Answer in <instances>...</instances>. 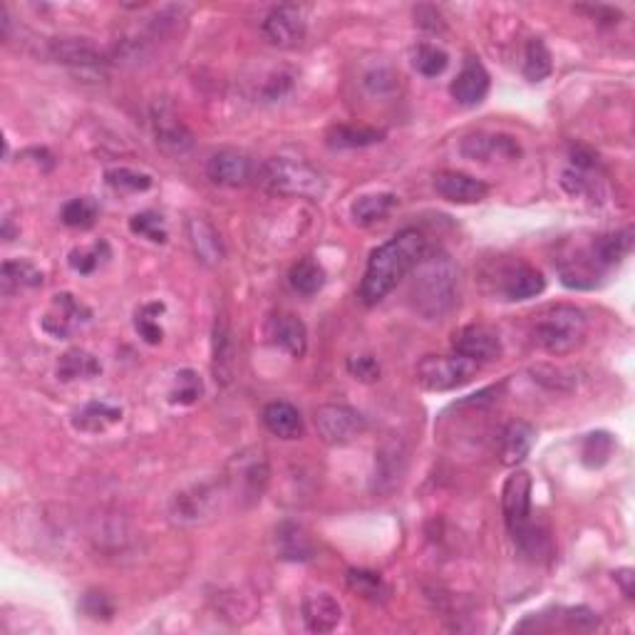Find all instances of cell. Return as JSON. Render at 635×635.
Returning a JSON list of instances; mask_svg holds the SVG:
<instances>
[{
	"mask_svg": "<svg viewBox=\"0 0 635 635\" xmlns=\"http://www.w3.org/2000/svg\"><path fill=\"white\" fill-rule=\"evenodd\" d=\"M425 254L427 241L417 229L400 231L378 246L368 258V268H365L363 283H360V298L365 306H378L407 273H412V268Z\"/></svg>",
	"mask_w": 635,
	"mask_h": 635,
	"instance_id": "6da1fadb",
	"label": "cell"
},
{
	"mask_svg": "<svg viewBox=\"0 0 635 635\" xmlns=\"http://www.w3.org/2000/svg\"><path fill=\"white\" fill-rule=\"evenodd\" d=\"M410 301L420 316L440 318L457 303L459 271L445 254H425L412 268Z\"/></svg>",
	"mask_w": 635,
	"mask_h": 635,
	"instance_id": "7a4b0ae2",
	"label": "cell"
},
{
	"mask_svg": "<svg viewBox=\"0 0 635 635\" xmlns=\"http://www.w3.org/2000/svg\"><path fill=\"white\" fill-rule=\"evenodd\" d=\"M258 179L273 196H291V199H320L328 189L320 169L293 157L266 159L258 169Z\"/></svg>",
	"mask_w": 635,
	"mask_h": 635,
	"instance_id": "3957f363",
	"label": "cell"
},
{
	"mask_svg": "<svg viewBox=\"0 0 635 635\" xmlns=\"http://www.w3.org/2000/svg\"><path fill=\"white\" fill-rule=\"evenodd\" d=\"M588 333V320L581 308L561 303L541 313L534 323V343L549 355H569L581 348Z\"/></svg>",
	"mask_w": 635,
	"mask_h": 635,
	"instance_id": "277c9868",
	"label": "cell"
},
{
	"mask_svg": "<svg viewBox=\"0 0 635 635\" xmlns=\"http://www.w3.org/2000/svg\"><path fill=\"white\" fill-rule=\"evenodd\" d=\"M477 363L462 355H427L417 363V382L430 392H449L477 375Z\"/></svg>",
	"mask_w": 635,
	"mask_h": 635,
	"instance_id": "5b68a950",
	"label": "cell"
},
{
	"mask_svg": "<svg viewBox=\"0 0 635 635\" xmlns=\"http://www.w3.org/2000/svg\"><path fill=\"white\" fill-rule=\"evenodd\" d=\"M221 507L219 482H194L187 489H179L169 502V514L177 524L194 526L204 524Z\"/></svg>",
	"mask_w": 635,
	"mask_h": 635,
	"instance_id": "8992f818",
	"label": "cell"
},
{
	"mask_svg": "<svg viewBox=\"0 0 635 635\" xmlns=\"http://www.w3.org/2000/svg\"><path fill=\"white\" fill-rule=\"evenodd\" d=\"M50 55L65 65L75 75L85 80H100L105 77L107 58L85 38H55L50 43Z\"/></svg>",
	"mask_w": 635,
	"mask_h": 635,
	"instance_id": "52a82bcc",
	"label": "cell"
},
{
	"mask_svg": "<svg viewBox=\"0 0 635 635\" xmlns=\"http://www.w3.org/2000/svg\"><path fill=\"white\" fill-rule=\"evenodd\" d=\"M365 417L348 405H320L316 410V430L325 445H348L365 432Z\"/></svg>",
	"mask_w": 635,
	"mask_h": 635,
	"instance_id": "ba28073f",
	"label": "cell"
},
{
	"mask_svg": "<svg viewBox=\"0 0 635 635\" xmlns=\"http://www.w3.org/2000/svg\"><path fill=\"white\" fill-rule=\"evenodd\" d=\"M152 132L157 147L169 157H184L194 147L189 127L184 125L182 117L167 100H157L152 105Z\"/></svg>",
	"mask_w": 635,
	"mask_h": 635,
	"instance_id": "9c48e42d",
	"label": "cell"
},
{
	"mask_svg": "<svg viewBox=\"0 0 635 635\" xmlns=\"http://www.w3.org/2000/svg\"><path fill=\"white\" fill-rule=\"evenodd\" d=\"M90 318H92V311L85 306V303L77 301L72 293H58V296H53V301H50L48 311L43 313L40 325H43V330L50 335V338L67 340L72 338V335H75Z\"/></svg>",
	"mask_w": 635,
	"mask_h": 635,
	"instance_id": "30bf717a",
	"label": "cell"
},
{
	"mask_svg": "<svg viewBox=\"0 0 635 635\" xmlns=\"http://www.w3.org/2000/svg\"><path fill=\"white\" fill-rule=\"evenodd\" d=\"M263 35L281 50L301 48L306 40V15L298 5H276L263 20Z\"/></svg>",
	"mask_w": 635,
	"mask_h": 635,
	"instance_id": "8fae6325",
	"label": "cell"
},
{
	"mask_svg": "<svg viewBox=\"0 0 635 635\" xmlns=\"http://www.w3.org/2000/svg\"><path fill=\"white\" fill-rule=\"evenodd\" d=\"M452 345L454 353L477 365L494 363L504 353L502 338L492 328H487V325H464V328H459L454 333Z\"/></svg>",
	"mask_w": 635,
	"mask_h": 635,
	"instance_id": "7c38bea8",
	"label": "cell"
},
{
	"mask_svg": "<svg viewBox=\"0 0 635 635\" xmlns=\"http://www.w3.org/2000/svg\"><path fill=\"white\" fill-rule=\"evenodd\" d=\"M531 487H534V482H531V474L526 469H514L504 482L502 511L509 534H514L526 521H531Z\"/></svg>",
	"mask_w": 635,
	"mask_h": 635,
	"instance_id": "4fadbf2b",
	"label": "cell"
},
{
	"mask_svg": "<svg viewBox=\"0 0 635 635\" xmlns=\"http://www.w3.org/2000/svg\"><path fill=\"white\" fill-rule=\"evenodd\" d=\"M206 174L219 187H244L254 179V162L249 154L236 152V149H221V152L211 154L209 164H206Z\"/></svg>",
	"mask_w": 635,
	"mask_h": 635,
	"instance_id": "5bb4252c",
	"label": "cell"
},
{
	"mask_svg": "<svg viewBox=\"0 0 635 635\" xmlns=\"http://www.w3.org/2000/svg\"><path fill=\"white\" fill-rule=\"evenodd\" d=\"M449 92L462 107L482 105L489 92V72L484 70V65L477 58H467L459 75L454 77Z\"/></svg>",
	"mask_w": 635,
	"mask_h": 635,
	"instance_id": "9a60e30c",
	"label": "cell"
},
{
	"mask_svg": "<svg viewBox=\"0 0 635 635\" xmlns=\"http://www.w3.org/2000/svg\"><path fill=\"white\" fill-rule=\"evenodd\" d=\"M459 152L467 159H474V162H492V159L502 157V159H516L521 154L519 144H516L514 137H507V134H469V137L462 139V147Z\"/></svg>",
	"mask_w": 635,
	"mask_h": 635,
	"instance_id": "2e32d148",
	"label": "cell"
},
{
	"mask_svg": "<svg viewBox=\"0 0 635 635\" xmlns=\"http://www.w3.org/2000/svg\"><path fill=\"white\" fill-rule=\"evenodd\" d=\"M544 288V273L529 263H514L502 271V296L507 301H529V298L541 296Z\"/></svg>",
	"mask_w": 635,
	"mask_h": 635,
	"instance_id": "e0dca14e",
	"label": "cell"
},
{
	"mask_svg": "<svg viewBox=\"0 0 635 635\" xmlns=\"http://www.w3.org/2000/svg\"><path fill=\"white\" fill-rule=\"evenodd\" d=\"M273 544H276L278 559L291 561V564H306V561L316 556V546H313L311 536L296 521H281L276 526Z\"/></svg>",
	"mask_w": 635,
	"mask_h": 635,
	"instance_id": "ac0fdd59",
	"label": "cell"
},
{
	"mask_svg": "<svg viewBox=\"0 0 635 635\" xmlns=\"http://www.w3.org/2000/svg\"><path fill=\"white\" fill-rule=\"evenodd\" d=\"M633 246V229L626 226L621 231H613V234H603L593 241L586 249L588 261L596 266L598 273H606L608 268L618 266L628 254H631Z\"/></svg>",
	"mask_w": 635,
	"mask_h": 635,
	"instance_id": "d6986e66",
	"label": "cell"
},
{
	"mask_svg": "<svg viewBox=\"0 0 635 635\" xmlns=\"http://www.w3.org/2000/svg\"><path fill=\"white\" fill-rule=\"evenodd\" d=\"M266 333L273 345L291 353L293 358H303L308 348V330L306 323L293 313H276L266 325Z\"/></svg>",
	"mask_w": 635,
	"mask_h": 635,
	"instance_id": "ffe728a7",
	"label": "cell"
},
{
	"mask_svg": "<svg viewBox=\"0 0 635 635\" xmlns=\"http://www.w3.org/2000/svg\"><path fill=\"white\" fill-rule=\"evenodd\" d=\"M303 623L311 633H330L343 621V608L330 593H308L303 598Z\"/></svg>",
	"mask_w": 635,
	"mask_h": 635,
	"instance_id": "44dd1931",
	"label": "cell"
},
{
	"mask_svg": "<svg viewBox=\"0 0 635 635\" xmlns=\"http://www.w3.org/2000/svg\"><path fill=\"white\" fill-rule=\"evenodd\" d=\"M435 191L452 204H479L487 199L489 187L469 174L440 172L435 177Z\"/></svg>",
	"mask_w": 635,
	"mask_h": 635,
	"instance_id": "7402d4cb",
	"label": "cell"
},
{
	"mask_svg": "<svg viewBox=\"0 0 635 635\" xmlns=\"http://www.w3.org/2000/svg\"><path fill=\"white\" fill-rule=\"evenodd\" d=\"M263 425L278 440H301L303 417L296 405L283 400H273L263 407Z\"/></svg>",
	"mask_w": 635,
	"mask_h": 635,
	"instance_id": "603a6c76",
	"label": "cell"
},
{
	"mask_svg": "<svg viewBox=\"0 0 635 635\" xmlns=\"http://www.w3.org/2000/svg\"><path fill=\"white\" fill-rule=\"evenodd\" d=\"M187 231L194 256L199 258L204 266H216V263L224 261V244H221L219 231H216L209 221L201 219V216H191L187 221Z\"/></svg>",
	"mask_w": 635,
	"mask_h": 635,
	"instance_id": "cb8c5ba5",
	"label": "cell"
},
{
	"mask_svg": "<svg viewBox=\"0 0 635 635\" xmlns=\"http://www.w3.org/2000/svg\"><path fill=\"white\" fill-rule=\"evenodd\" d=\"M117 422H122V407L105 400L87 402V405H82L80 410L72 415V427L80 432H87V435H97V432L110 430Z\"/></svg>",
	"mask_w": 635,
	"mask_h": 635,
	"instance_id": "d4e9b609",
	"label": "cell"
},
{
	"mask_svg": "<svg viewBox=\"0 0 635 635\" xmlns=\"http://www.w3.org/2000/svg\"><path fill=\"white\" fill-rule=\"evenodd\" d=\"M536 442V430L529 422H509L502 432V464L507 467H516V464L524 462L529 457L531 447Z\"/></svg>",
	"mask_w": 635,
	"mask_h": 635,
	"instance_id": "484cf974",
	"label": "cell"
},
{
	"mask_svg": "<svg viewBox=\"0 0 635 635\" xmlns=\"http://www.w3.org/2000/svg\"><path fill=\"white\" fill-rule=\"evenodd\" d=\"M236 368V345L231 338L229 320L224 316L216 318L214 323V375L216 380L229 382L234 378Z\"/></svg>",
	"mask_w": 635,
	"mask_h": 635,
	"instance_id": "4316f807",
	"label": "cell"
},
{
	"mask_svg": "<svg viewBox=\"0 0 635 635\" xmlns=\"http://www.w3.org/2000/svg\"><path fill=\"white\" fill-rule=\"evenodd\" d=\"M55 373H58L60 382L90 380V378H97V375L102 373V365H100V360H97L92 353H87V350L70 348L67 353L60 355Z\"/></svg>",
	"mask_w": 635,
	"mask_h": 635,
	"instance_id": "83f0119b",
	"label": "cell"
},
{
	"mask_svg": "<svg viewBox=\"0 0 635 635\" xmlns=\"http://www.w3.org/2000/svg\"><path fill=\"white\" fill-rule=\"evenodd\" d=\"M395 206H397V196L392 194V191H382V194H365L353 201L350 214H353L355 224L373 226L385 219Z\"/></svg>",
	"mask_w": 635,
	"mask_h": 635,
	"instance_id": "f1b7e54d",
	"label": "cell"
},
{
	"mask_svg": "<svg viewBox=\"0 0 635 635\" xmlns=\"http://www.w3.org/2000/svg\"><path fill=\"white\" fill-rule=\"evenodd\" d=\"M385 139V132L375 127H355V125H338L330 127L328 147L333 149H363L370 144H378Z\"/></svg>",
	"mask_w": 635,
	"mask_h": 635,
	"instance_id": "f546056e",
	"label": "cell"
},
{
	"mask_svg": "<svg viewBox=\"0 0 635 635\" xmlns=\"http://www.w3.org/2000/svg\"><path fill=\"white\" fill-rule=\"evenodd\" d=\"M0 283L5 296H10L20 288L43 286V271H38L30 261H5L0 268Z\"/></svg>",
	"mask_w": 635,
	"mask_h": 635,
	"instance_id": "4dcf8cb0",
	"label": "cell"
},
{
	"mask_svg": "<svg viewBox=\"0 0 635 635\" xmlns=\"http://www.w3.org/2000/svg\"><path fill=\"white\" fill-rule=\"evenodd\" d=\"M268 477H271V472H268V464H266V459L261 457V454H258V457H251V459H241L239 494L244 499L256 502V499H261L263 489H266Z\"/></svg>",
	"mask_w": 635,
	"mask_h": 635,
	"instance_id": "1f68e13d",
	"label": "cell"
},
{
	"mask_svg": "<svg viewBox=\"0 0 635 635\" xmlns=\"http://www.w3.org/2000/svg\"><path fill=\"white\" fill-rule=\"evenodd\" d=\"M511 539H514V544L519 546L521 554L526 556V559L531 561H541V559H549L551 556V539L549 534H546L541 526L531 524V521H526L521 529H516L514 534H511Z\"/></svg>",
	"mask_w": 635,
	"mask_h": 635,
	"instance_id": "d6a6232c",
	"label": "cell"
},
{
	"mask_svg": "<svg viewBox=\"0 0 635 635\" xmlns=\"http://www.w3.org/2000/svg\"><path fill=\"white\" fill-rule=\"evenodd\" d=\"M288 281H291L293 291L301 293V296H316L320 288L325 286V271L316 258L306 256L291 268Z\"/></svg>",
	"mask_w": 635,
	"mask_h": 635,
	"instance_id": "836d02e7",
	"label": "cell"
},
{
	"mask_svg": "<svg viewBox=\"0 0 635 635\" xmlns=\"http://www.w3.org/2000/svg\"><path fill=\"white\" fill-rule=\"evenodd\" d=\"M345 581H348L350 591L358 593L360 598H365V601L370 603H385L387 596H390V588H387V583L382 581L380 573L375 571L350 569L348 576H345Z\"/></svg>",
	"mask_w": 635,
	"mask_h": 635,
	"instance_id": "e575fe53",
	"label": "cell"
},
{
	"mask_svg": "<svg viewBox=\"0 0 635 635\" xmlns=\"http://www.w3.org/2000/svg\"><path fill=\"white\" fill-rule=\"evenodd\" d=\"M110 244L107 241H95L92 246H80V249H72L70 256H67V263H70L72 271L82 273V276H90L97 268L105 266L110 261Z\"/></svg>",
	"mask_w": 635,
	"mask_h": 635,
	"instance_id": "d590c367",
	"label": "cell"
},
{
	"mask_svg": "<svg viewBox=\"0 0 635 635\" xmlns=\"http://www.w3.org/2000/svg\"><path fill=\"white\" fill-rule=\"evenodd\" d=\"M551 70H554L551 50L541 38H531L524 53V77L529 82H541L551 75Z\"/></svg>",
	"mask_w": 635,
	"mask_h": 635,
	"instance_id": "8d00e7d4",
	"label": "cell"
},
{
	"mask_svg": "<svg viewBox=\"0 0 635 635\" xmlns=\"http://www.w3.org/2000/svg\"><path fill=\"white\" fill-rule=\"evenodd\" d=\"M201 395H204V382H201V375L196 370L184 368L174 375L172 387H169V402L172 405L189 407L196 400H201Z\"/></svg>",
	"mask_w": 635,
	"mask_h": 635,
	"instance_id": "74e56055",
	"label": "cell"
},
{
	"mask_svg": "<svg viewBox=\"0 0 635 635\" xmlns=\"http://www.w3.org/2000/svg\"><path fill=\"white\" fill-rule=\"evenodd\" d=\"M167 311V306L159 301L154 303H144L137 313H134V328H137L139 338L149 345H159L164 340V330L159 325V316Z\"/></svg>",
	"mask_w": 635,
	"mask_h": 635,
	"instance_id": "f35d334b",
	"label": "cell"
},
{
	"mask_svg": "<svg viewBox=\"0 0 635 635\" xmlns=\"http://www.w3.org/2000/svg\"><path fill=\"white\" fill-rule=\"evenodd\" d=\"M97 214H100V206H97L95 199L90 196H77V199H70L60 211V219H63L65 226L70 229H90L95 226Z\"/></svg>",
	"mask_w": 635,
	"mask_h": 635,
	"instance_id": "ab89813d",
	"label": "cell"
},
{
	"mask_svg": "<svg viewBox=\"0 0 635 635\" xmlns=\"http://www.w3.org/2000/svg\"><path fill=\"white\" fill-rule=\"evenodd\" d=\"M449 55L440 45L420 43L412 48V67L420 72L422 77H437L447 70Z\"/></svg>",
	"mask_w": 635,
	"mask_h": 635,
	"instance_id": "60d3db41",
	"label": "cell"
},
{
	"mask_svg": "<svg viewBox=\"0 0 635 635\" xmlns=\"http://www.w3.org/2000/svg\"><path fill=\"white\" fill-rule=\"evenodd\" d=\"M613 449H616V442H613V437L608 432H591L581 445L583 467L601 469L603 464H608Z\"/></svg>",
	"mask_w": 635,
	"mask_h": 635,
	"instance_id": "b9f144b4",
	"label": "cell"
},
{
	"mask_svg": "<svg viewBox=\"0 0 635 635\" xmlns=\"http://www.w3.org/2000/svg\"><path fill=\"white\" fill-rule=\"evenodd\" d=\"M129 231L152 241V244H167L169 239L162 214H157V211H139V214H134L129 219Z\"/></svg>",
	"mask_w": 635,
	"mask_h": 635,
	"instance_id": "7bdbcfd3",
	"label": "cell"
},
{
	"mask_svg": "<svg viewBox=\"0 0 635 635\" xmlns=\"http://www.w3.org/2000/svg\"><path fill=\"white\" fill-rule=\"evenodd\" d=\"M107 184H110L115 191H147L152 189V177L144 172H137V169H129V167H117L110 169L105 174Z\"/></svg>",
	"mask_w": 635,
	"mask_h": 635,
	"instance_id": "ee69618b",
	"label": "cell"
},
{
	"mask_svg": "<svg viewBox=\"0 0 635 635\" xmlns=\"http://www.w3.org/2000/svg\"><path fill=\"white\" fill-rule=\"evenodd\" d=\"M561 187L571 196H588L596 191V179H591V172H586V169L571 167L561 174Z\"/></svg>",
	"mask_w": 635,
	"mask_h": 635,
	"instance_id": "f6af8a7d",
	"label": "cell"
},
{
	"mask_svg": "<svg viewBox=\"0 0 635 635\" xmlns=\"http://www.w3.org/2000/svg\"><path fill=\"white\" fill-rule=\"evenodd\" d=\"M82 611L90 618H95V621H110V618L115 616V603L110 601L107 593L90 591L82 598Z\"/></svg>",
	"mask_w": 635,
	"mask_h": 635,
	"instance_id": "bcb514c9",
	"label": "cell"
},
{
	"mask_svg": "<svg viewBox=\"0 0 635 635\" xmlns=\"http://www.w3.org/2000/svg\"><path fill=\"white\" fill-rule=\"evenodd\" d=\"M348 370L360 382L380 380V363L373 355H353V358H348Z\"/></svg>",
	"mask_w": 635,
	"mask_h": 635,
	"instance_id": "7dc6e473",
	"label": "cell"
},
{
	"mask_svg": "<svg viewBox=\"0 0 635 635\" xmlns=\"http://www.w3.org/2000/svg\"><path fill=\"white\" fill-rule=\"evenodd\" d=\"M578 13H586L588 18L596 20L601 25H618L621 23L623 13L618 8H611V5H578Z\"/></svg>",
	"mask_w": 635,
	"mask_h": 635,
	"instance_id": "c3c4849f",
	"label": "cell"
},
{
	"mask_svg": "<svg viewBox=\"0 0 635 635\" xmlns=\"http://www.w3.org/2000/svg\"><path fill=\"white\" fill-rule=\"evenodd\" d=\"M365 85L375 92V95H385V92H392L397 87V77L395 72L385 70V67H378V70L368 72L365 75Z\"/></svg>",
	"mask_w": 635,
	"mask_h": 635,
	"instance_id": "681fc988",
	"label": "cell"
},
{
	"mask_svg": "<svg viewBox=\"0 0 635 635\" xmlns=\"http://www.w3.org/2000/svg\"><path fill=\"white\" fill-rule=\"evenodd\" d=\"M613 576H616V581L621 583V588H623V593H626V598H633L635 596V591H633V581H635L633 569H621V571L613 573Z\"/></svg>",
	"mask_w": 635,
	"mask_h": 635,
	"instance_id": "f907efd6",
	"label": "cell"
}]
</instances>
